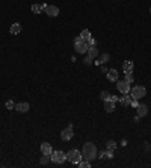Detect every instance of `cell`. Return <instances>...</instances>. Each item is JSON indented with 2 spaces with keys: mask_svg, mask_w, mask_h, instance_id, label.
Wrapping results in <instances>:
<instances>
[{
  "mask_svg": "<svg viewBox=\"0 0 151 168\" xmlns=\"http://www.w3.org/2000/svg\"><path fill=\"white\" fill-rule=\"evenodd\" d=\"M97 147H95V144L94 142H86L85 146H83V149H82V156H83V159H86V161H94V159H97Z\"/></svg>",
  "mask_w": 151,
  "mask_h": 168,
  "instance_id": "6da1fadb",
  "label": "cell"
},
{
  "mask_svg": "<svg viewBox=\"0 0 151 168\" xmlns=\"http://www.w3.org/2000/svg\"><path fill=\"white\" fill-rule=\"evenodd\" d=\"M74 49H76V52H77V53H86L89 47H88V42L83 41L80 38V35H79V36L74 38Z\"/></svg>",
  "mask_w": 151,
  "mask_h": 168,
  "instance_id": "7a4b0ae2",
  "label": "cell"
},
{
  "mask_svg": "<svg viewBox=\"0 0 151 168\" xmlns=\"http://www.w3.org/2000/svg\"><path fill=\"white\" fill-rule=\"evenodd\" d=\"M82 159H83L82 153H80L79 150H76V149H73V150H70V152L67 153V161H70V162L74 164V165H77Z\"/></svg>",
  "mask_w": 151,
  "mask_h": 168,
  "instance_id": "3957f363",
  "label": "cell"
},
{
  "mask_svg": "<svg viewBox=\"0 0 151 168\" xmlns=\"http://www.w3.org/2000/svg\"><path fill=\"white\" fill-rule=\"evenodd\" d=\"M145 94H147V89H145L144 86H141V85H136L135 88H132V89H130V95H132V99H136V100H139V99L145 97Z\"/></svg>",
  "mask_w": 151,
  "mask_h": 168,
  "instance_id": "277c9868",
  "label": "cell"
},
{
  "mask_svg": "<svg viewBox=\"0 0 151 168\" xmlns=\"http://www.w3.org/2000/svg\"><path fill=\"white\" fill-rule=\"evenodd\" d=\"M65 159H67V153H64V152H61V150H56V152H53V155H52V161H53L55 164H64Z\"/></svg>",
  "mask_w": 151,
  "mask_h": 168,
  "instance_id": "5b68a950",
  "label": "cell"
},
{
  "mask_svg": "<svg viewBox=\"0 0 151 168\" xmlns=\"http://www.w3.org/2000/svg\"><path fill=\"white\" fill-rule=\"evenodd\" d=\"M73 136H74V130H73V127H71V126L65 127V129L61 132V138H62V141H70Z\"/></svg>",
  "mask_w": 151,
  "mask_h": 168,
  "instance_id": "8992f818",
  "label": "cell"
},
{
  "mask_svg": "<svg viewBox=\"0 0 151 168\" xmlns=\"http://www.w3.org/2000/svg\"><path fill=\"white\" fill-rule=\"evenodd\" d=\"M116 88H118V91L122 92V94H129L130 89H132V88H130V83L125 82V80H119L118 85H116Z\"/></svg>",
  "mask_w": 151,
  "mask_h": 168,
  "instance_id": "52a82bcc",
  "label": "cell"
},
{
  "mask_svg": "<svg viewBox=\"0 0 151 168\" xmlns=\"http://www.w3.org/2000/svg\"><path fill=\"white\" fill-rule=\"evenodd\" d=\"M44 12H45L48 17H58V15H59V8L55 6V5H47V8L44 9Z\"/></svg>",
  "mask_w": 151,
  "mask_h": 168,
  "instance_id": "ba28073f",
  "label": "cell"
},
{
  "mask_svg": "<svg viewBox=\"0 0 151 168\" xmlns=\"http://www.w3.org/2000/svg\"><path fill=\"white\" fill-rule=\"evenodd\" d=\"M41 153H42V155H47V156H52V155H53V147H52V144L42 142V144H41Z\"/></svg>",
  "mask_w": 151,
  "mask_h": 168,
  "instance_id": "9c48e42d",
  "label": "cell"
},
{
  "mask_svg": "<svg viewBox=\"0 0 151 168\" xmlns=\"http://www.w3.org/2000/svg\"><path fill=\"white\" fill-rule=\"evenodd\" d=\"M29 109H30V106H29V103H27V102H21V103H17V105H15V111H17V112H20V114L27 112Z\"/></svg>",
  "mask_w": 151,
  "mask_h": 168,
  "instance_id": "30bf717a",
  "label": "cell"
},
{
  "mask_svg": "<svg viewBox=\"0 0 151 168\" xmlns=\"http://www.w3.org/2000/svg\"><path fill=\"white\" fill-rule=\"evenodd\" d=\"M133 68H135V64L132 61H124V64H122L124 73H133Z\"/></svg>",
  "mask_w": 151,
  "mask_h": 168,
  "instance_id": "8fae6325",
  "label": "cell"
},
{
  "mask_svg": "<svg viewBox=\"0 0 151 168\" xmlns=\"http://www.w3.org/2000/svg\"><path fill=\"white\" fill-rule=\"evenodd\" d=\"M136 109H138L136 111V115H139V117H145L148 114V106L147 105H139Z\"/></svg>",
  "mask_w": 151,
  "mask_h": 168,
  "instance_id": "7c38bea8",
  "label": "cell"
},
{
  "mask_svg": "<svg viewBox=\"0 0 151 168\" xmlns=\"http://www.w3.org/2000/svg\"><path fill=\"white\" fill-rule=\"evenodd\" d=\"M132 95H129V94H124V97H121L119 99V103L122 105V106H130V103H132Z\"/></svg>",
  "mask_w": 151,
  "mask_h": 168,
  "instance_id": "4fadbf2b",
  "label": "cell"
},
{
  "mask_svg": "<svg viewBox=\"0 0 151 168\" xmlns=\"http://www.w3.org/2000/svg\"><path fill=\"white\" fill-rule=\"evenodd\" d=\"M107 79H109L110 82H116V80H118V71H116L115 68H112V70L107 71Z\"/></svg>",
  "mask_w": 151,
  "mask_h": 168,
  "instance_id": "5bb4252c",
  "label": "cell"
},
{
  "mask_svg": "<svg viewBox=\"0 0 151 168\" xmlns=\"http://www.w3.org/2000/svg\"><path fill=\"white\" fill-rule=\"evenodd\" d=\"M9 32H11V35H18L21 32V25L20 23H14V25L11 26V29H9Z\"/></svg>",
  "mask_w": 151,
  "mask_h": 168,
  "instance_id": "9a60e30c",
  "label": "cell"
},
{
  "mask_svg": "<svg viewBox=\"0 0 151 168\" xmlns=\"http://www.w3.org/2000/svg\"><path fill=\"white\" fill-rule=\"evenodd\" d=\"M109 59H110L109 53H103V55H100L98 61H95V64H97V65H100V64H106V62H107Z\"/></svg>",
  "mask_w": 151,
  "mask_h": 168,
  "instance_id": "2e32d148",
  "label": "cell"
},
{
  "mask_svg": "<svg viewBox=\"0 0 151 168\" xmlns=\"http://www.w3.org/2000/svg\"><path fill=\"white\" fill-rule=\"evenodd\" d=\"M86 53H88V56H89V58H92V59H94V58H97V56H98V49H97V45L89 47Z\"/></svg>",
  "mask_w": 151,
  "mask_h": 168,
  "instance_id": "e0dca14e",
  "label": "cell"
},
{
  "mask_svg": "<svg viewBox=\"0 0 151 168\" xmlns=\"http://www.w3.org/2000/svg\"><path fill=\"white\" fill-rule=\"evenodd\" d=\"M104 109H106V112H113L115 111V103L112 102V100H106L104 102Z\"/></svg>",
  "mask_w": 151,
  "mask_h": 168,
  "instance_id": "ac0fdd59",
  "label": "cell"
},
{
  "mask_svg": "<svg viewBox=\"0 0 151 168\" xmlns=\"http://www.w3.org/2000/svg\"><path fill=\"white\" fill-rule=\"evenodd\" d=\"M115 149H116V142L113 139H110V141L106 142V150H115Z\"/></svg>",
  "mask_w": 151,
  "mask_h": 168,
  "instance_id": "d6986e66",
  "label": "cell"
},
{
  "mask_svg": "<svg viewBox=\"0 0 151 168\" xmlns=\"http://www.w3.org/2000/svg\"><path fill=\"white\" fill-rule=\"evenodd\" d=\"M80 38H82L83 41H89L92 36H91V32H89V30H83V32L80 33Z\"/></svg>",
  "mask_w": 151,
  "mask_h": 168,
  "instance_id": "ffe728a7",
  "label": "cell"
},
{
  "mask_svg": "<svg viewBox=\"0 0 151 168\" xmlns=\"http://www.w3.org/2000/svg\"><path fill=\"white\" fill-rule=\"evenodd\" d=\"M109 97H110V94H109L107 91H101V92H100V99H101L103 102L109 100Z\"/></svg>",
  "mask_w": 151,
  "mask_h": 168,
  "instance_id": "44dd1931",
  "label": "cell"
},
{
  "mask_svg": "<svg viewBox=\"0 0 151 168\" xmlns=\"http://www.w3.org/2000/svg\"><path fill=\"white\" fill-rule=\"evenodd\" d=\"M77 165H79L80 168H89V167H91V162L85 159V161H80V162H79Z\"/></svg>",
  "mask_w": 151,
  "mask_h": 168,
  "instance_id": "7402d4cb",
  "label": "cell"
},
{
  "mask_svg": "<svg viewBox=\"0 0 151 168\" xmlns=\"http://www.w3.org/2000/svg\"><path fill=\"white\" fill-rule=\"evenodd\" d=\"M124 80H125V82H129V83L132 85V83H133V80H135V79H133V74H132V73H125V79H124Z\"/></svg>",
  "mask_w": 151,
  "mask_h": 168,
  "instance_id": "603a6c76",
  "label": "cell"
},
{
  "mask_svg": "<svg viewBox=\"0 0 151 168\" xmlns=\"http://www.w3.org/2000/svg\"><path fill=\"white\" fill-rule=\"evenodd\" d=\"M41 11H42L41 5H32V12H33V14H39Z\"/></svg>",
  "mask_w": 151,
  "mask_h": 168,
  "instance_id": "cb8c5ba5",
  "label": "cell"
},
{
  "mask_svg": "<svg viewBox=\"0 0 151 168\" xmlns=\"http://www.w3.org/2000/svg\"><path fill=\"white\" fill-rule=\"evenodd\" d=\"M5 106H6V109H14V108H15V103H14L12 100H8V102L5 103Z\"/></svg>",
  "mask_w": 151,
  "mask_h": 168,
  "instance_id": "d4e9b609",
  "label": "cell"
},
{
  "mask_svg": "<svg viewBox=\"0 0 151 168\" xmlns=\"http://www.w3.org/2000/svg\"><path fill=\"white\" fill-rule=\"evenodd\" d=\"M104 158L106 159H112L113 158V150H106L104 152Z\"/></svg>",
  "mask_w": 151,
  "mask_h": 168,
  "instance_id": "484cf974",
  "label": "cell"
},
{
  "mask_svg": "<svg viewBox=\"0 0 151 168\" xmlns=\"http://www.w3.org/2000/svg\"><path fill=\"white\" fill-rule=\"evenodd\" d=\"M50 159H52V158H50V156H47V155H44V158L41 159V164H42V165H45V164H47V162H48Z\"/></svg>",
  "mask_w": 151,
  "mask_h": 168,
  "instance_id": "4316f807",
  "label": "cell"
},
{
  "mask_svg": "<svg viewBox=\"0 0 151 168\" xmlns=\"http://www.w3.org/2000/svg\"><path fill=\"white\" fill-rule=\"evenodd\" d=\"M139 105H141V103H139L136 99H133V100H132V103H130V106H133V108H138Z\"/></svg>",
  "mask_w": 151,
  "mask_h": 168,
  "instance_id": "83f0119b",
  "label": "cell"
},
{
  "mask_svg": "<svg viewBox=\"0 0 151 168\" xmlns=\"http://www.w3.org/2000/svg\"><path fill=\"white\" fill-rule=\"evenodd\" d=\"M86 42H88V47H94V45H95V39H94V38H91V39L86 41Z\"/></svg>",
  "mask_w": 151,
  "mask_h": 168,
  "instance_id": "f1b7e54d",
  "label": "cell"
},
{
  "mask_svg": "<svg viewBox=\"0 0 151 168\" xmlns=\"http://www.w3.org/2000/svg\"><path fill=\"white\" fill-rule=\"evenodd\" d=\"M83 62H85L86 65H89V64H92V58H89V56H88V58H85V59H83Z\"/></svg>",
  "mask_w": 151,
  "mask_h": 168,
  "instance_id": "f546056e",
  "label": "cell"
},
{
  "mask_svg": "<svg viewBox=\"0 0 151 168\" xmlns=\"http://www.w3.org/2000/svg\"><path fill=\"white\" fill-rule=\"evenodd\" d=\"M109 100H112L113 103H115V102H119V99L116 97V95H110V97H109Z\"/></svg>",
  "mask_w": 151,
  "mask_h": 168,
  "instance_id": "4dcf8cb0",
  "label": "cell"
},
{
  "mask_svg": "<svg viewBox=\"0 0 151 168\" xmlns=\"http://www.w3.org/2000/svg\"><path fill=\"white\" fill-rule=\"evenodd\" d=\"M97 158L103 159V158H104V152H100V153H97Z\"/></svg>",
  "mask_w": 151,
  "mask_h": 168,
  "instance_id": "1f68e13d",
  "label": "cell"
},
{
  "mask_svg": "<svg viewBox=\"0 0 151 168\" xmlns=\"http://www.w3.org/2000/svg\"><path fill=\"white\" fill-rule=\"evenodd\" d=\"M144 146H145V150H150V144H148V142H145Z\"/></svg>",
  "mask_w": 151,
  "mask_h": 168,
  "instance_id": "d6a6232c",
  "label": "cell"
},
{
  "mask_svg": "<svg viewBox=\"0 0 151 168\" xmlns=\"http://www.w3.org/2000/svg\"><path fill=\"white\" fill-rule=\"evenodd\" d=\"M139 120H141V117H139V115H136V117H135V121H136V123H139Z\"/></svg>",
  "mask_w": 151,
  "mask_h": 168,
  "instance_id": "836d02e7",
  "label": "cell"
},
{
  "mask_svg": "<svg viewBox=\"0 0 151 168\" xmlns=\"http://www.w3.org/2000/svg\"><path fill=\"white\" fill-rule=\"evenodd\" d=\"M150 12H151V8H150Z\"/></svg>",
  "mask_w": 151,
  "mask_h": 168,
  "instance_id": "e575fe53",
  "label": "cell"
}]
</instances>
